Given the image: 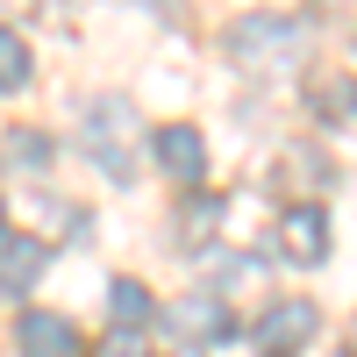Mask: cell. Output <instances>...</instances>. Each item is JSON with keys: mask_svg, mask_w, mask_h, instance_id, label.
I'll use <instances>...</instances> for the list:
<instances>
[{"mask_svg": "<svg viewBox=\"0 0 357 357\" xmlns=\"http://www.w3.org/2000/svg\"><path fill=\"white\" fill-rule=\"evenodd\" d=\"M15 350H22V357H79V336H72L65 314L22 307V321H15Z\"/></svg>", "mask_w": 357, "mask_h": 357, "instance_id": "4", "label": "cell"}, {"mask_svg": "<svg viewBox=\"0 0 357 357\" xmlns=\"http://www.w3.org/2000/svg\"><path fill=\"white\" fill-rule=\"evenodd\" d=\"M86 357H151V343H143V329H107Z\"/></svg>", "mask_w": 357, "mask_h": 357, "instance_id": "12", "label": "cell"}, {"mask_svg": "<svg viewBox=\"0 0 357 357\" xmlns=\"http://www.w3.org/2000/svg\"><path fill=\"white\" fill-rule=\"evenodd\" d=\"M151 158H158L172 178H186V186H193V178L207 172V143H200L193 122H165V129L151 136Z\"/></svg>", "mask_w": 357, "mask_h": 357, "instance_id": "5", "label": "cell"}, {"mask_svg": "<svg viewBox=\"0 0 357 357\" xmlns=\"http://www.w3.org/2000/svg\"><path fill=\"white\" fill-rule=\"evenodd\" d=\"M279 250H286V264H321L329 257V215H321L314 200L286 207L279 215Z\"/></svg>", "mask_w": 357, "mask_h": 357, "instance_id": "3", "label": "cell"}, {"mask_svg": "<svg viewBox=\"0 0 357 357\" xmlns=\"http://www.w3.org/2000/svg\"><path fill=\"white\" fill-rule=\"evenodd\" d=\"M0 86H8V93H22V86H29V50H22L15 29H0Z\"/></svg>", "mask_w": 357, "mask_h": 357, "instance_id": "11", "label": "cell"}, {"mask_svg": "<svg viewBox=\"0 0 357 357\" xmlns=\"http://www.w3.org/2000/svg\"><path fill=\"white\" fill-rule=\"evenodd\" d=\"M0 279H8V301H29V286L43 279V243H29L22 229H8V272Z\"/></svg>", "mask_w": 357, "mask_h": 357, "instance_id": "7", "label": "cell"}, {"mask_svg": "<svg viewBox=\"0 0 357 357\" xmlns=\"http://www.w3.org/2000/svg\"><path fill=\"white\" fill-rule=\"evenodd\" d=\"M86 158H93L114 186H129L136 178V151H143V122H136V107L122 93H100L93 107H86Z\"/></svg>", "mask_w": 357, "mask_h": 357, "instance_id": "1", "label": "cell"}, {"mask_svg": "<svg viewBox=\"0 0 357 357\" xmlns=\"http://www.w3.org/2000/svg\"><path fill=\"white\" fill-rule=\"evenodd\" d=\"M301 50H307V29L293 15H243L229 29V57L243 72H286V65H301Z\"/></svg>", "mask_w": 357, "mask_h": 357, "instance_id": "2", "label": "cell"}, {"mask_svg": "<svg viewBox=\"0 0 357 357\" xmlns=\"http://www.w3.org/2000/svg\"><path fill=\"white\" fill-rule=\"evenodd\" d=\"M222 222V200H186V236H215Z\"/></svg>", "mask_w": 357, "mask_h": 357, "instance_id": "13", "label": "cell"}, {"mask_svg": "<svg viewBox=\"0 0 357 357\" xmlns=\"http://www.w3.org/2000/svg\"><path fill=\"white\" fill-rule=\"evenodd\" d=\"M314 321H321V314H314L307 301H279L272 314L257 321V350H264V357H286V350H301V343L314 336Z\"/></svg>", "mask_w": 357, "mask_h": 357, "instance_id": "6", "label": "cell"}, {"mask_svg": "<svg viewBox=\"0 0 357 357\" xmlns=\"http://www.w3.org/2000/svg\"><path fill=\"white\" fill-rule=\"evenodd\" d=\"M50 165V136L43 129H8V172H43Z\"/></svg>", "mask_w": 357, "mask_h": 357, "instance_id": "9", "label": "cell"}, {"mask_svg": "<svg viewBox=\"0 0 357 357\" xmlns=\"http://www.w3.org/2000/svg\"><path fill=\"white\" fill-rule=\"evenodd\" d=\"M151 321V293L136 279H114V329H143Z\"/></svg>", "mask_w": 357, "mask_h": 357, "instance_id": "10", "label": "cell"}, {"mask_svg": "<svg viewBox=\"0 0 357 357\" xmlns=\"http://www.w3.org/2000/svg\"><path fill=\"white\" fill-rule=\"evenodd\" d=\"M172 329L193 343V336H222L229 321H222V307H215V301H178V307H172Z\"/></svg>", "mask_w": 357, "mask_h": 357, "instance_id": "8", "label": "cell"}]
</instances>
